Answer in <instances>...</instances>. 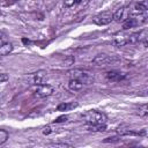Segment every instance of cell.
Listing matches in <instances>:
<instances>
[{
  "instance_id": "cell-6",
  "label": "cell",
  "mask_w": 148,
  "mask_h": 148,
  "mask_svg": "<svg viewBox=\"0 0 148 148\" xmlns=\"http://www.w3.org/2000/svg\"><path fill=\"white\" fill-rule=\"evenodd\" d=\"M112 43H113V45H116L118 47L128 44V34H125V32H118V34H116L113 36Z\"/></svg>"
},
{
  "instance_id": "cell-18",
  "label": "cell",
  "mask_w": 148,
  "mask_h": 148,
  "mask_svg": "<svg viewBox=\"0 0 148 148\" xmlns=\"http://www.w3.org/2000/svg\"><path fill=\"white\" fill-rule=\"evenodd\" d=\"M47 147H54V148H72V145H68V143H49Z\"/></svg>"
},
{
  "instance_id": "cell-2",
  "label": "cell",
  "mask_w": 148,
  "mask_h": 148,
  "mask_svg": "<svg viewBox=\"0 0 148 148\" xmlns=\"http://www.w3.org/2000/svg\"><path fill=\"white\" fill-rule=\"evenodd\" d=\"M67 76L69 79L79 80L83 84H89V83H92L94 82V79L88 73H86V72H83L81 69H71V71L67 72Z\"/></svg>"
},
{
  "instance_id": "cell-11",
  "label": "cell",
  "mask_w": 148,
  "mask_h": 148,
  "mask_svg": "<svg viewBox=\"0 0 148 148\" xmlns=\"http://www.w3.org/2000/svg\"><path fill=\"white\" fill-rule=\"evenodd\" d=\"M77 106V103L75 102H66V103H60L58 106H57V110L58 111H69V110H73Z\"/></svg>"
},
{
  "instance_id": "cell-20",
  "label": "cell",
  "mask_w": 148,
  "mask_h": 148,
  "mask_svg": "<svg viewBox=\"0 0 148 148\" xmlns=\"http://www.w3.org/2000/svg\"><path fill=\"white\" fill-rule=\"evenodd\" d=\"M76 2H75V0H64V6L65 7H72V6H74Z\"/></svg>"
},
{
  "instance_id": "cell-10",
  "label": "cell",
  "mask_w": 148,
  "mask_h": 148,
  "mask_svg": "<svg viewBox=\"0 0 148 148\" xmlns=\"http://www.w3.org/2000/svg\"><path fill=\"white\" fill-rule=\"evenodd\" d=\"M105 77L109 80V81H120L125 77V74L124 73H120V72H117V71H110L105 74Z\"/></svg>"
},
{
  "instance_id": "cell-1",
  "label": "cell",
  "mask_w": 148,
  "mask_h": 148,
  "mask_svg": "<svg viewBox=\"0 0 148 148\" xmlns=\"http://www.w3.org/2000/svg\"><path fill=\"white\" fill-rule=\"evenodd\" d=\"M81 118L87 125H99V124H105L106 123V116L97 110H89L84 112Z\"/></svg>"
},
{
  "instance_id": "cell-22",
  "label": "cell",
  "mask_w": 148,
  "mask_h": 148,
  "mask_svg": "<svg viewBox=\"0 0 148 148\" xmlns=\"http://www.w3.org/2000/svg\"><path fill=\"white\" fill-rule=\"evenodd\" d=\"M119 138H106L104 140V142H113V141H118Z\"/></svg>"
},
{
  "instance_id": "cell-4",
  "label": "cell",
  "mask_w": 148,
  "mask_h": 148,
  "mask_svg": "<svg viewBox=\"0 0 148 148\" xmlns=\"http://www.w3.org/2000/svg\"><path fill=\"white\" fill-rule=\"evenodd\" d=\"M112 21H113V13H111L110 10L98 13L92 18V22L97 25H106V24L111 23Z\"/></svg>"
},
{
  "instance_id": "cell-3",
  "label": "cell",
  "mask_w": 148,
  "mask_h": 148,
  "mask_svg": "<svg viewBox=\"0 0 148 148\" xmlns=\"http://www.w3.org/2000/svg\"><path fill=\"white\" fill-rule=\"evenodd\" d=\"M118 60H119V58L116 57V56H109V54H105V53H101V54H97L92 59V62L96 66H108V65L113 64Z\"/></svg>"
},
{
  "instance_id": "cell-15",
  "label": "cell",
  "mask_w": 148,
  "mask_h": 148,
  "mask_svg": "<svg viewBox=\"0 0 148 148\" xmlns=\"http://www.w3.org/2000/svg\"><path fill=\"white\" fill-rule=\"evenodd\" d=\"M87 128L94 132H104L106 131V125L105 124H99V125H87Z\"/></svg>"
},
{
  "instance_id": "cell-7",
  "label": "cell",
  "mask_w": 148,
  "mask_h": 148,
  "mask_svg": "<svg viewBox=\"0 0 148 148\" xmlns=\"http://www.w3.org/2000/svg\"><path fill=\"white\" fill-rule=\"evenodd\" d=\"M147 9H148V7H147L146 1L135 2V3L133 5V8H132L131 10L128 9V12H130V16H131V15H138V14L147 13Z\"/></svg>"
},
{
  "instance_id": "cell-5",
  "label": "cell",
  "mask_w": 148,
  "mask_h": 148,
  "mask_svg": "<svg viewBox=\"0 0 148 148\" xmlns=\"http://www.w3.org/2000/svg\"><path fill=\"white\" fill-rule=\"evenodd\" d=\"M54 91L53 87L50 86V84H39L35 91V96L36 97H39V98H43V97H47L50 95H52Z\"/></svg>"
},
{
  "instance_id": "cell-25",
  "label": "cell",
  "mask_w": 148,
  "mask_h": 148,
  "mask_svg": "<svg viewBox=\"0 0 148 148\" xmlns=\"http://www.w3.org/2000/svg\"><path fill=\"white\" fill-rule=\"evenodd\" d=\"M5 42H6V40H5V39H3V37L0 35V44H2V43H5Z\"/></svg>"
},
{
  "instance_id": "cell-9",
  "label": "cell",
  "mask_w": 148,
  "mask_h": 148,
  "mask_svg": "<svg viewBox=\"0 0 148 148\" xmlns=\"http://www.w3.org/2000/svg\"><path fill=\"white\" fill-rule=\"evenodd\" d=\"M46 77H47V72L44 71V69H39V71H37V72L34 74V83H35L36 86L43 84Z\"/></svg>"
},
{
  "instance_id": "cell-8",
  "label": "cell",
  "mask_w": 148,
  "mask_h": 148,
  "mask_svg": "<svg viewBox=\"0 0 148 148\" xmlns=\"http://www.w3.org/2000/svg\"><path fill=\"white\" fill-rule=\"evenodd\" d=\"M128 16H130L128 9H127L126 7H120V8H118V9L116 10V13L113 14V20L119 23V22H124Z\"/></svg>"
},
{
  "instance_id": "cell-19",
  "label": "cell",
  "mask_w": 148,
  "mask_h": 148,
  "mask_svg": "<svg viewBox=\"0 0 148 148\" xmlns=\"http://www.w3.org/2000/svg\"><path fill=\"white\" fill-rule=\"evenodd\" d=\"M8 80H9L8 74H6V73H1L0 74V83H3L6 81H8Z\"/></svg>"
},
{
  "instance_id": "cell-12",
  "label": "cell",
  "mask_w": 148,
  "mask_h": 148,
  "mask_svg": "<svg viewBox=\"0 0 148 148\" xmlns=\"http://www.w3.org/2000/svg\"><path fill=\"white\" fill-rule=\"evenodd\" d=\"M13 51V44L5 42L2 44H0V57L1 56H7Z\"/></svg>"
},
{
  "instance_id": "cell-14",
  "label": "cell",
  "mask_w": 148,
  "mask_h": 148,
  "mask_svg": "<svg viewBox=\"0 0 148 148\" xmlns=\"http://www.w3.org/2000/svg\"><path fill=\"white\" fill-rule=\"evenodd\" d=\"M138 43H142V45L145 47H147V38H148V35H147V30L143 29L141 31H138Z\"/></svg>"
},
{
  "instance_id": "cell-24",
  "label": "cell",
  "mask_w": 148,
  "mask_h": 148,
  "mask_svg": "<svg viewBox=\"0 0 148 148\" xmlns=\"http://www.w3.org/2000/svg\"><path fill=\"white\" fill-rule=\"evenodd\" d=\"M22 43H23V44H25V45L31 44V42H30L29 39H27V38H22Z\"/></svg>"
},
{
  "instance_id": "cell-21",
  "label": "cell",
  "mask_w": 148,
  "mask_h": 148,
  "mask_svg": "<svg viewBox=\"0 0 148 148\" xmlns=\"http://www.w3.org/2000/svg\"><path fill=\"white\" fill-rule=\"evenodd\" d=\"M67 119H68L67 116H60V117H58V118L54 120V123H64V121H66Z\"/></svg>"
},
{
  "instance_id": "cell-23",
  "label": "cell",
  "mask_w": 148,
  "mask_h": 148,
  "mask_svg": "<svg viewBox=\"0 0 148 148\" xmlns=\"http://www.w3.org/2000/svg\"><path fill=\"white\" fill-rule=\"evenodd\" d=\"M43 133H44V134H50V133H51V128H50V126H46V127H44V131H43Z\"/></svg>"
},
{
  "instance_id": "cell-26",
  "label": "cell",
  "mask_w": 148,
  "mask_h": 148,
  "mask_svg": "<svg viewBox=\"0 0 148 148\" xmlns=\"http://www.w3.org/2000/svg\"><path fill=\"white\" fill-rule=\"evenodd\" d=\"M75 2H76V3H80V2H81V0H75Z\"/></svg>"
},
{
  "instance_id": "cell-17",
  "label": "cell",
  "mask_w": 148,
  "mask_h": 148,
  "mask_svg": "<svg viewBox=\"0 0 148 148\" xmlns=\"http://www.w3.org/2000/svg\"><path fill=\"white\" fill-rule=\"evenodd\" d=\"M8 139V132L0 128V146H2Z\"/></svg>"
},
{
  "instance_id": "cell-16",
  "label": "cell",
  "mask_w": 148,
  "mask_h": 148,
  "mask_svg": "<svg viewBox=\"0 0 148 148\" xmlns=\"http://www.w3.org/2000/svg\"><path fill=\"white\" fill-rule=\"evenodd\" d=\"M138 114H139V117H146L148 114V106H147V104H142V105L139 106Z\"/></svg>"
},
{
  "instance_id": "cell-13",
  "label": "cell",
  "mask_w": 148,
  "mask_h": 148,
  "mask_svg": "<svg viewBox=\"0 0 148 148\" xmlns=\"http://www.w3.org/2000/svg\"><path fill=\"white\" fill-rule=\"evenodd\" d=\"M83 87V83L79 80H75V79H69V82H68V88L73 91H77V90H81Z\"/></svg>"
}]
</instances>
